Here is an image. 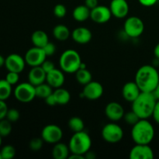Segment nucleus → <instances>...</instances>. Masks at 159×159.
<instances>
[{"mask_svg":"<svg viewBox=\"0 0 159 159\" xmlns=\"http://www.w3.org/2000/svg\"><path fill=\"white\" fill-rule=\"evenodd\" d=\"M134 81L141 92L154 93L159 82L158 71L152 65H143L136 72Z\"/></svg>","mask_w":159,"mask_h":159,"instance_id":"obj_1","label":"nucleus"},{"mask_svg":"<svg viewBox=\"0 0 159 159\" xmlns=\"http://www.w3.org/2000/svg\"><path fill=\"white\" fill-rule=\"evenodd\" d=\"M157 99L154 93L141 92L132 103V110L140 119H148L152 116Z\"/></svg>","mask_w":159,"mask_h":159,"instance_id":"obj_2","label":"nucleus"},{"mask_svg":"<svg viewBox=\"0 0 159 159\" xmlns=\"http://www.w3.org/2000/svg\"><path fill=\"white\" fill-rule=\"evenodd\" d=\"M131 138L135 144H150L155 138V128L148 119H141L132 126Z\"/></svg>","mask_w":159,"mask_h":159,"instance_id":"obj_3","label":"nucleus"},{"mask_svg":"<svg viewBox=\"0 0 159 159\" xmlns=\"http://www.w3.org/2000/svg\"><path fill=\"white\" fill-rule=\"evenodd\" d=\"M82 58L78 51L68 49L64 51L59 58V66L65 73L74 74L80 68Z\"/></svg>","mask_w":159,"mask_h":159,"instance_id":"obj_4","label":"nucleus"},{"mask_svg":"<svg viewBox=\"0 0 159 159\" xmlns=\"http://www.w3.org/2000/svg\"><path fill=\"white\" fill-rule=\"evenodd\" d=\"M68 147L71 154H78L85 156L92 147V139L84 130L74 133L69 141Z\"/></svg>","mask_w":159,"mask_h":159,"instance_id":"obj_5","label":"nucleus"},{"mask_svg":"<svg viewBox=\"0 0 159 159\" xmlns=\"http://www.w3.org/2000/svg\"><path fill=\"white\" fill-rule=\"evenodd\" d=\"M124 130L119 124L116 123H109L102 129L101 135L106 142L110 144H116L124 138Z\"/></svg>","mask_w":159,"mask_h":159,"instance_id":"obj_6","label":"nucleus"},{"mask_svg":"<svg viewBox=\"0 0 159 159\" xmlns=\"http://www.w3.org/2000/svg\"><path fill=\"white\" fill-rule=\"evenodd\" d=\"M13 94L19 102L23 103L31 102L37 97L35 86L29 82L18 84L14 89Z\"/></svg>","mask_w":159,"mask_h":159,"instance_id":"obj_7","label":"nucleus"},{"mask_svg":"<svg viewBox=\"0 0 159 159\" xmlns=\"http://www.w3.org/2000/svg\"><path fill=\"white\" fill-rule=\"evenodd\" d=\"M124 30L126 35L131 38H137L142 35L144 30L143 20L138 16H132L126 19L124 25Z\"/></svg>","mask_w":159,"mask_h":159,"instance_id":"obj_8","label":"nucleus"},{"mask_svg":"<svg viewBox=\"0 0 159 159\" xmlns=\"http://www.w3.org/2000/svg\"><path fill=\"white\" fill-rule=\"evenodd\" d=\"M41 138L44 142L54 144L61 141L63 131L61 128L56 124H48L42 129Z\"/></svg>","mask_w":159,"mask_h":159,"instance_id":"obj_9","label":"nucleus"},{"mask_svg":"<svg viewBox=\"0 0 159 159\" xmlns=\"http://www.w3.org/2000/svg\"><path fill=\"white\" fill-rule=\"evenodd\" d=\"M47 55L43 48L34 46L28 50L25 54V61L30 67L40 66L46 60Z\"/></svg>","mask_w":159,"mask_h":159,"instance_id":"obj_10","label":"nucleus"},{"mask_svg":"<svg viewBox=\"0 0 159 159\" xmlns=\"http://www.w3.org/2000/svg\"><path fill=\"white\" fill-rule=\"evenodd\" d=\"M104 92L102 84L96 81H93L84 85L82 95L89 100H97L102 96Z\"/></svg>","mask_w":159,"mask_h":159,"instance_id":"obj_11","label":"nucleus"},{"mask_svg":"<svg viewBox=\"0 0 159 159\" xmlns=\"http://www.w3.org/2000/svg\"><path fill=\"white\" fill-rule=\"evenodd\" d=\"M26 63L24 57L18 54H10L6 57L5 67L8 71L21 73L24 70Z\"/></svg>","mask_w":159,"mask_h":159,"instance_id":"obj_12","label":"nucleus"},{"mask_svg":"<svg viewBox=\"0 0 159 159\" xmlns=\"http://www.w3.org/2000/svg\"><path fill=\"white\" fill-rule=\"evenodd\" d=\"M112 17L110 7L105 6H98L91 9L90 19L98 24H103L110 21Z\"/></svg>","mask_w":159,"mask_h":159,"instance_id":"obj_13","label":"nucleus"},{"mask_svg":"<svg viewBox=\"0 0 159 159\" xmlns=\"http://www.w3.org/2000/svg\"><path fill=\"white\" fill-rule=\"evenodd\" d=\"M154 156V152L149 144H135L129 155L130 159H152Z\"/></svg>","mask_w":159,"mask_h":159,"instance_id":"obj_14","label":"nucleus"},{"mask_svg":"<svg viewBox=\"0 0 159 159\" xmlns=\"http://www.w3.org/2000/svg\"><path fill=\"white\" fill-rule=\"evenodd\" d=\"M105 114L110 120L116 122L124 118L125 111L120 103L117 102H110L106 106Z\"/></svg>","mask_w":159,"mask_h":159,"instance_id":"obj_15","label":"nucleus"},{"mask_svg":"<svg viewBox=\"0 0 159 159\" xmlns=\"http://www.w3.org/2000/svg\"><path fill=\"white\" fill-rule=\"evenodd\" d=\"M110 9L113 16L117 19H124L128 15L130 7L127 0H112Z\"/></svg>","mask_w":159,"mask_h":159,"instance_id":"obj_16","label":"nucleus"},{"mask_svg":"<svg viewBox=\"0 0 159 159\" xmlns=\"http://www.w3.org/2000/svg\"><path fill=\"white\" fill-rule=\"evenodd\" d=\"M73 40L79 44H86L91 41L93 34L89 28L85 26H79L71 32Z\"/></svg>","mask_w":159,"mask_h":159,"instance_id":"obj_17","label":"nucleus"},{"mask_svg":"<svg viewBox=\"0 0 159 159\" xmlns=\"http://www.w3.org/2000/svg\"><path fill=\"white\" fill-rule=\"evenodd\" d=\"M141 93V89L135 81L127 82L124 84L122 89L123 98L126 101L130 102H133L138 97Z\"/></svg>","mask_w":159,"mask_h":159,"instance_id":"obj_18","label":"nucleus"},{"mask_svg":"<svg viewBox=\"0 0 159 159\" xmlns=\"http://www.w3.org/2000/svg\"><path fill=\"white\" fill-rule=\"evenodd\" d=\"M65 75L61 69H57L55 68L52 71L47 73L46 82L54 89L62 87L65 83Z\"/></svg>","mask_w":159,"mask_h":159,"instance_id":"obj_19","label":"nucleus"},{"mask_svg":"<svg viewBox=\"0 0 159 159\" xmlns=\"http://www.w3.org/2000/svg\"><path fill=\"white\" fill-rule=\"evenodd\" d=\"M46 76L47 73L41 66L31 67V69L28 73V82L34 86H37L46 82Z\"/></svg>","mask_w":159,"mask_h":159,"instance_id":"obj_20","label":"nucleus"},{"mask_svg":"<svg viewBox=\"0 0 159 159\" xmlns=\"http://www.w3.org/2000/svg\"><path fill=\"white\" fill-rule=\"evenodd\" d=\"M51 153H52V157L54 159H66L68 158L71 152L68 145L60 141L54 144Z\"/></svg>","mask_w":159,"mask_h":159,"instance_id":"obj_21","label":"nucleus"},{"mask_svg":"<svg viewBox=\"0 0 159 159\" xmlns=\"http://www.w3.org/2000/svg\"><path fill=\"white\" fill-rule=\"evenodd\" d=\"M31 41L34 46L43 48L49 42V38L46 32L41 30H37L31 35Z\"/></svg>","mask_w":159,"mask_h":159,"instance_id":"obj_22","label":"nucleus"},{"mask_svg":"<svg viewBox=\"0 0 159 159\" xmlns=\"http://www.w3.org/2000/svg\"><path fill=\"white\" fill-rule=\"evenodd\" d=\"M91 9H89L85 4L76 6L72 12V16L78 22H84L90 18Z\"/></svg>","mask_w":159,"mask_h":159,"instance_id":"obj_23","label":"nucleus"},{"mask_svg":"<svg viewBox=\"0 0 159 159\" xmlns=\"http://www.w3.org/2000/svg\"><path fill=\"white\" fill-rule=\"evenodd\" d=\"M53 95H54V97L57 102V105H67L71 99V94L68 90L65 89L62 87L55 89V90L53 92Z\"/></svg>","mask_w":159,"mask_h":159,"instance_id":"obj_24","label":"nucleus"},{"mask_svg":"<svg viewBox=\"0 0 159 159\" xmlns=\"http://www.w3.org/2000/svg\"><path fill=\"white\" fill-rule=\"evenodd\" d=\"M52 34L54 38L59 41H65L69 38L71 34L69 28L63 24H58L54 26Z\"/></svg>","mask_w":159,"mask_h":159,"instance_id":"obj_25","label":"nucleus"},{"mask_svg":"<svg viewBox=\"0 0 159 159\" xmlns=\"http://www.w3.org/2000/svg\"><path fill=\"white\" fill-rule=\"evenodd\" d=\"M36 89V96L40 99H45L48 96L53 93V88L46 82L40 84V85L35 86Z\"/></svg>","mask_w":159,"mask_h":159,"instance_id":"obj_26","label":"nucleus"},{"mask_svg":"<svg viewBox=\"0 0 159 159\" xmlns=\"http://www.w3.org/2000/svg\"><path fill=\"white\" fill-rule=\"evenodd\" d=\"M75 78L79 84L85 85L91 82L93 75L87 68H80L75 72Z\"/></svg>","mask_w":159,"mask_h":159,"instance_id":"obj_27","label":"nucleus"},{"mask_svg":"<svg viewBox=\"0 0 159 159\" xmlns=\"http://www.w3.org/2000/svg\"><path fill=\"white\" fill-rule=\"evenodd\" d=\"M12 86L5 79H0V99L6 101L10 97L12 92Z\"/></svg>","mask_w":159,"mask_h":159,"instance_id":"obj_28","label":"nucleus"},{"mask_svg":"<svg viewBox=\"0 0 159 159\" xmlns=\"http://www.w3.org/2000/svg\"><path fill=\"white\" fill-rule=\"evenodd\" d=\"M68 124L70 130L72 132H74V133L82 131V130H84V128H85L84 121L79 116H73V117L70 118V120L68 122Z\"/></svg>","mask_w":159,"mask_h":159,"instance_id":"obj_29","label":"nucleus"},{"mask_svg":"<svg viewBox=\"0 0 159 159\" xmlns=\"http://www.w3.org/2000/svg\"><path fill=\"white\" fill-rule=\"evenodd\" d=\"M12 123L6 118L0 120V135L2 138L8 137L12 132Z\"/></svg>","mask_w":159,"mask_h":159,"instance_id":"obj_30","label":"nucleus"},{"mask_svg":"<svg viewBox=\"0 0 159 159\" xmlns=\"http://www.w3.org/2000/svg\"><path fill=\"white\" fill-rule=\"evenodd\" d=\"M2 159H12L16 155V149L11 144H7L2 148L0 150Z\"/></svg>","mask_w":159,"mask_h":159,"instance_id":"obj_31","label":"nucleus"},{"mask_svg":"<svg viewBox=\"0 0 159 159\" xmlns=\"http://www.w3.org/2000/svg\"><path fill=\"white\" fill-rule=\"evenodd\" d=\"M124 119L125 120V122L127 123L129 125L134 126L135 124L138 122L140 120V117L136 114V113L131 110L130 112H127L124 114Z\"/></svg>","mask_w":159,"mask_h":159,"instance_id":"obj_32","label":"nucleus"},{"mask_svg":"<svg viewBox=\"0 0 159 159\" xmlns=\"http://www.w3.org/2000/svg\"><path fill=\"white\" fill-rule=\"evenodd\" d=\"M43 140L42 139V138H34L30 141L29 147L34 152H38L40 149L42 148L43 145Z\"/></svg>","mask_w":159,"mask_h":159,"instance_id":"obj_33","label":"nucleus"},{"mask_svg":"<svg viewBox=\"0 0 159 159\" xmlns=\"http://www.w3.org/2000/svg\"><path fill=\"white\" fill-rule=\"evenodd\" d=\"M20 116V113L16 109L11 108L8 110L6 118L8 120L10 121L11 123H15L19 120Z\"/></svg>","mask_w":159,"mask_h":159,"instance_id":"obj_34","label":"nucleus"},{"mask_svg":"<svg viewBox=\"0 0 159 159\" xmlns=\"http://www.w3.org/2000/svg\"><path fill=\"white\" fill-rule=\"evenodd\" d=\"M54 16L57 18H64L67 13V9L63 4H57L54 7Z\"/></svg>","mask_w":159,"mask_h":159,"instance_id":"obj_35","label":"nucleus"},{"mask_svg":"<svg viewBox=\"0 0 159 159\" xmlns=\"http://www.w3.org/2000/svg\"><path fill=\"white\" fill-rule=\"evenodd\" d=\"M6 81L9 82L10 85H14L18 83L20 80V74L17 72H13V71H9L5 78Z\"/></svg>","mask_w":159,"mask_h":159,"instance_id":"obj_36","label":"nucleus"},{"mask_svg":"<svg viewBox=\"0 0 159 159\" xmlns=\"http://www.w3.org/2000/svg\"><path fill=\"white\" fill-rule=\"evenodd\" d=\"M43 50L44 51L47 57H51V56L54 55V53L56 52V46L54 43L49 41L44 47H43Z\"/></svg>","mask_w":159,"mask_h":159,"instance_id":"obj_37","label":"nucleus"},{"mask_svg":"<svg viewBox=\"0 0 159 159\" xmlns=\"http://www.w3.org/2000/svg\"><path fill=\"white\" fill-rule=\"evenodd\" d=\"M8 110H9V108H8V106L5 102V100L0 99V120L6 118Z\"/></svg>","mask_w":159,"mask_h":159,"instance_id":"obj_38","label":"nucleus"},{"mask_svg":"<svg viewBox=\"0 0 159 159\" xmlns=\"http://www.w3.org/2000/svg\"><path fill=\"white\" fill-rule=\"evenodd\" d=\"M40 66L42 67V68L44 70L46 73L49 72V71H52L53 69L55 68V66H54V63H53L52 61H48V60H45Z\"/></svg>","mask_w":159,"mask_h":159,"instance_id":"obj_39","label":"nucleus"},{"mask_svg":"<svg viewBox=\"0 0 159 159\" xmlns=\"http://www.w3.org/2000/svg\"><path fill=\"white\" fill-rule=\"evenodd\" d=\"M152 116H153L155 122L158 124H159V99H157V102L156 104H155V109H154Z\"/></svg>","mask_w":159,"mask_h":159,"instance_id":"obj_40","label":"nucleus"},{"mask_svg":"<svg viewBox=\"0 0 159 159\" xmlns=\"http://www.w3.org/2000/svg\"><path fill=\"white\" fill-rule=\"evenodd\" d=\"M140 4L145 7H151V6H155L157 3L158 0H138Z\"/></svg>","mask_w":159,"mask_h":159,"instance_id":"obj_41","label":"nucleus"},{"mask_svg":"<svg viewBox=\"0 0 159 159\" xmlns=\"http://www.w3.org/2000/svg\"><path fill=\"white\" fill-rule=\"evenodd\" d=\"M84 4L90 9H93L99 6V0H85Z\"/></svg>","mask_w":159,"mask_h":159,"instance_id":"obj_42","label":"nucleus"},{"mask_svg":"<svg viewBox=\"0 0 159 159\" xmlns=\"http://www.w3.org/2000/svg\"><path fill=\"white\" fill-rule=\"evenodd\" d=\"M44 100H45V102L47 103V105L50 106V107H54V106L57 105V102H56L55 99H54L53 93L51 95H50L49 96H48Z\"/></svg>","mask_w":159,"mask_h":159,"instance_id":"obj_43","label":"nucleus"},{"mask_svg":"<svg viewBox=\"0 0 159 159\" xmlns=\"http://www.w3.org/2000/svg\"><path fill=\"white\" fill-rule=\"evenodd\" d=\"M69 159H84L85 158V156L82 155H78V154H70L69 157H68Z\"/></svg>","mask_w":159,"mask_h":159,"instance_id":"obj_44","label":"nucleus"},{"mask_svg":"<svg viewBox=\"0 0 159 159\" xmlns=\"http://www.w3.org/2000/svg\"><path fill=\"white\" fill-rule=\"evenodd\" d=\"M95 158H96V155H95V153L94 152H90V151H89V152L85 155V158L94 159Z\"/></svg>","mask_w":159,"mask_h":159,"instance_id":"obj_45","label":"nucleus"},{"mask_svg":"<svg viewBox=\"0 0 159 159\" xmlns=\"http://www.w3.org/2000/svg\"><path fill=\"white\" fill-rule=\"evenodd\" d=\"M154 54H155V56L156 57V58L159 59V43L155 47V49H154Z\"/></svg>","mask_w":159,"mask_h":159,"instance_id":"obj_46","label":"nucleus"},{"mask_svg":"<svg viewBox=\"0 0 159 159\" xmlns=\"http://www.w3.org/2000/svg\"><path fill=\"white\" fill-rule=\"evenodd\" d=\"M154 94H155L156 99H159V82H158V85H157L156 89H155V90L154 91Z\"/></svg>","mask_w":159,"mask_h":159,"instance_id":"obj_47","label":"nucleus"},{"mask_svg":"<svg viewBox=\"0 0 159 159\" xmlns=\"http://www.w3.org/2000/svg\"><path fill=\"white\" fill-rule=\"evenodd\" d=\"M5 61H6V58L2 54H0V68L5 66Z\"/></svg>","mask_w":159,"mask_h":159,"instance_id":"obj_48","label":"nucleus"},{"mask_svg":"<svg viewBox=\"0 0 159 159\" xmlns=\"http://www.w3.org/2000/svg\"><path fill=\"white\" fill-rule=\"evenodd\" d=\"M2 137L0 135V147H1V145H2Z\"/></svg>","mask_w":159,"mask_h":159,"instance_id":"obj_49","label":"nucleus"},{"mask_svg":"<svg viewBox=\"0 0 159 159\" xmlns=\"http://www.w3.org/2000/svg\"><path fill=\"white\" fill-rule=\"evenodd\" d=\"M0 159H2V156H1V152H0Z\"/></svg>","mask_w":159,"mask_h":159,"instance_id":"obj_50","label":"nucleus"}]
</instances>
